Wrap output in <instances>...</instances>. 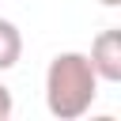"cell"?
<instances>
[{
    "instance_id": "cell-1",
    "label": "cell",
    "mask_w": 121,
    "mask_h": 121,
    "mask_svg": "<svg viewBox=\"0 0 121 121\" xmlns=\"http://www.w3.org/2000/svg\"><path fill=\"white\" fill-rule=\"evenodd\" d=\"M98 95V76L87 60V53L79 49H64L49 60L45 68V106L53 117L60 121H76L91 110Z\"/></svg>"
},
{
    "instance_id": "cell-2",
    "label": "cell",
    "mask_w": 121,
    "mask_h": 121,
    "mask_svg": "<svg viewBox=\"0 0 121 121\" xmlns=\"http://www.w3.org/2000/svg\"><path fill=\"white\" fill-rule=\"evenodd\" d=\"M98 83H121V30L110 26L102 30L95 42H91V53H87Z\"/></svg>"
},
{
    "instance_id": "cell-3",
    "label": "cell",
    "mask_w": 121,
    "mask_h": 121,
    "mask_svg": "<svg viewBox=\"0 0 121 121\" xmlns=\"http://www.w3.org/2000/svg\"><path fill=\"white\" fill-rule=\"evenodd\" d=\"M23 57V34L11 19H0V72L15 68Z\"/></svg>"
},
{
    "instance_id": "cell-4",
    "label": "cell",
    "mask_w": 121,
    "mask_h": 121,
    "mask_svg": "<svg viewBox=\"0 0 121 121\" xmlns=\"http://www.w3.org/2000/svg\"><path fill=\"white\" fill-rule=\"evenodd\" d=\"M11 110H15V98H11V91L0 83V121H8V117H11Z\"/></svg>"
},
{
    "instance_id": "cell-5",
    "label": "cell",
    "mask_w": 121,
    "mask_h": 121,
    "mask_svg": "<svg viewBox=\"0 0 121 121\" xmlns=\"http://www.w3.org/2000/svg\"><path fill=\"white\" fill-rule=\"evenodd\" d=\"M98 4H102V8H117L121 0H98Z\"/></svg>"
}]
</instances>
